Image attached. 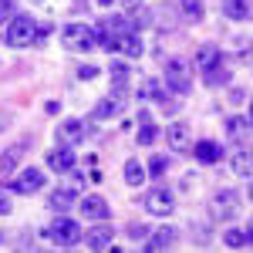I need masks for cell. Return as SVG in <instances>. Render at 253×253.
<instances>
[{
    "mask_svg": "<svg viewBox=\"0 0 253 253\" xmlns=\"http://www.w3.org/2000/svg\"><path fill=\"white\" fill-rule=\"evenodd\" d=\"M162 78H166V88H169V91H175V95H189V88H193V71H189V61L166 58Z\"/></svg>",
    "mask_w": 253,
    "mask_h": 253,
    "instance_id": "6da1fadb",
    "label": "cell"
},
{
    "mask_svg": "<svg viewBox=\"0 0 253 253\" xmlns=\"http://www.w3.org/2000/svg\"><path fill=\"white\" fill-rule=\"evenodd\" d=\"M61 47L71 51V54H88V51L95 47L91 27H84V24H64V27H61Z\"/></svg>",
    "mask_w": 253,
    "mask_h": 253,
    "instance_id": "7a4b0ae2",
    "label": "cell"
},
{
    "mask_svg": "<svg viewBox=\"0 0 253 253\" xmlns=\"http://www.w3.org/2000/svg\"><path fill=\"white\" fill-rule=\"evenodd\" d=\"M34 38H38V20L31 14H14L10 24H7V44L10 47H27V44H34Z\"/></svg>",
    "mask_w": 253,
    "mask_h": 253,
    "instance_id": "3957f363",
    "label": "cell"
},
{
    "mask_svg": "<svg viewBox=\"0 0 253 253\" xmlns=\"http://www.w3.org/2000/svg\"><path fill=\"white\" fill-rule=\"evenodd\" d=\"M47 240L54 247H75L81 243V223L71 216H54V223L47 226Z\"/></svg>",
    "mask_w": 253,
    "mask_h": 253,
    "instance_id": "277c9868",
    "label": "cell"
},
{
    "mask_svg": "<svg viewBox=\"0 0 253 253\" xmlns=\"http://www.w3.org/2000/svg\"><path fill=\"white\" fill-rule=\"evenodd\" d=\"M236 210H240V193L236 189H216V196L210 199V219L226 223L236 216Z\"/></svg>",
    "mask_w": 253,
    "mask_h": 253,
    "instance_id": "5b68a950",
    "label": "cell"
},
{
    "mask_svg": "<svg viewBox=\"0 0 253 253\" xmlns=\"http://www.w3.org/2000/svg\"><path fill=\"white\" fill-rule=\"evenodd\" d=\"M125 105H128V95H125V91H112V95L98 98L91 118H95V122H112V118H118L125 112Z\"/></svg>",
    "mask_w": 253,
    "mask_h": 253,
    "instance_id": "8992f818",
    "label": "cell"
},
{
    "mask_svg": "<svg viewBox=\"0 0 253 253\" xmlns=\"http://www.w3.org/2000/svg\"><path fill=\"white\" fill-rule=\"evenodd\" d=\"M88 138H91V125L81 122V118H71V122H64V125L58 128V142H61V145H68V149L84 145Z\"/></svg>",
    "mask_w": 253,
    "mask_h": 253,
    "instance_id": "52a82bcc",
    "label": "cell"
},
{
    "mask_svg": "<svg viewBox=\"0 0 253 253\" xmlns=\"http://www.w3.org/2000/svg\"><path fill=\"white\" fill-rule=\"evenodd\" d=\"M101 47L112 51V54H122V58H138V54H142L138 34H112V38L101 41Z\"/></svg>",
    "mask_w": 253,
    "mask_h": 253,
    "instance_id": "ba28073f",
    "label": "cell"
},
{
    "mask_svg": "<svg viewBox=\"0 0 253 253\" xmlns=\"http://www.w3.org/2000/svg\"><path fill=\"white\" fill-rule=\"evenodd\" d=\"M10 193H17V196H34L44 189V172L41 169H34V166H27L24 172H17V179L7 186Z\"/></svg>",
    "mask_w": 253,
    "mask_h": 253,
    "instance_id": "9c48e42d",
    "label": "cell"
},
{
    "mask_svg": "<svg viewBox=\"0 0 253 253\" xmlns=\"http://www.w3.org/2000/svg\"><path fill=\"white\" fill-rule=\"evenodd\" d=\"M44 162H47V169H51V172H58V175H68V172H75V169H78V156H75V149H68V145L51 149Z\"/></svg>",
    "mask_w": 253,
    "mask_h": 253,
    "instance_id": "30bf717a",
    "label": "cell"
},
{
    "mask_svg": "<svg viewBox=\"0 0 253 253\" xmlns=\"http://www.w3.org/2000/svg\"><path fill=\"white\" fill-rule=\"evenodd\" d=\"M145 210L152 216H169L175 210V196L166 189V186H159V189H149L145 193Z\"/></svg>",
    "mask_w": 253,
    "mask_h": 253,
    "instance_id": "8fae6325",
    "label": "cell"
},
{
    "mask_svg": "<svg viewBox=\"0 0 253 253\" xmlns=\"http://www.w3.org/2000/svg\"><path fill=\"white\" fill-rule=\"evenodd\" d=\"M81 240H84V247H88V250H112L115 230H112V223L98 219V226H95V230H88V233L81 236Z\"/></svg>",
    "mask_w": 253,
    "mask_h": 253,
    "instance_id": "7c38bea8",
    "label": "cell"
},
{
    "mask_svg": "<svg viewBox=\"0 0 253 253\" xmlns=\"http://www.w3.org/2000/svg\"><path fill=\"white\" fill-rule=\"evenodd\" d=\"M166 142H169L172 152H189V145H193V132H189V125H186V122H172V125L166 128Z\"/></svg>",
    "mask_w": 253,
    "mask_h": 253,
    "instance_id": "4fadbf2b",
    "label": "cell"
},
{
    "mask_svg": "<svg viewBox=\"0 0 253 253\" xmlns=\"http://www.w3.org/2000/svg\"><path fill=\"white\" fill-rule=\"evenodd\" d=\"M193 156L199 166H216V162H223V145L213 138H199L193 145Z\"/></svg>",
    "mask_w": 253,
    "mask_h": 253,
    "instance_id": "5bb4252c",
    "label": "cell"
},
{
    "mask_svg": "<svg viewBox=\"0 0 253 253\" xmlns=\"http://www.w3.org/2000/svg\"><path fill=\"white\" fill-rule=\"evenodd\" d=\"M179 233H175L172 226H159L156 233L149 236V243H145V250H172Z\"/></svg>",
    "mask_w": 253,
    "mask_h": 253,
    "instance_id": "9a60e30c",
    "label": "cell"
},
{
    "mask_svg": "<svg viewBox=\"0 0 253 253\" xmlns=\"http://www.w3.org/2000/svg\"><path fill=\"white\" fill-rule=\"evenodd\" d=\"M81 216H88V219H108V203L95 193L84 196L81 199Z\"/></svg>",
    "mask_w": 253,
    "mask_h": 253,
    "instance_id": "2e32d148",
    "label": "cell"
},
{
    "mask_svg": "<svg viewBox=\"0 0 253 253\" xmlns=\"http://www.w3.org/2000/svg\"><path fill=\"white\" fill-rule=\"evenodd\" d=\"M226 135L233 142H247L250 138V115H233L226 122Z\"/></svg>",
    "mask_w": 253,
    "mask_h": 253,
    "instance_id": "e0dca14e",
    "label": "cell"
},
{
    "mask_svg": "<svg viewBox=\"0 0 253 253\" xmlns=\"http://www.w3.org/2000/svg\"><path fill=\"white\" fill-rule=\"evenodd\" d=\"M250 223H247V226H243V230H226V233H223V243H226V247H230V250H247V247H250Z\"/></svg>",
    "mask_w": 253,
    "mask_h": 253,
    "instance_id": "ac0fdd59",
    "label": "cell"
},
{
    "mask_svg": "<svg viewBox=\"0 0 253 253\" xmlns=\"http://www.w3.org/2000/svg\"><path fill=\"white\" fill-rule=\"evenodd\" d=\"M108 78L115 81V91H125V88H128V81H132V68H128L125 61H115V64L108 68Z\"/></svg>",
    "mask_w": 253,
    "mask_h": 253,
    "instance_id": "d6986e66",
    "label": "cell"
},
{
    "mask_svg": "<svg viewBox=\"0 0 253 253\" xmlns=\"http://www.w3.org/2000/svg\"><path fill=\"white\" fill-rule=\"evenodd\" d=\"M230 169H233L236 175H243V179H250L253 166H250V149H236L233 159H230Z\"/></svg>",
    "mask_w": 253,
    "mask_h": 253,
    "instance_id": "ffe728a7",
    "label": "cell"
},
{
    "mask_svg": "<svg viewBox=\"0 0 253 253\" xmlns=\"http://www.w3.org/2000/svg\"><path fill=\"white\" fill-rule=\"evenodd\" d=\"M223 14L233 20H250V0H223Z\"/></svg>",
    "mask_w": 253,
    "mask_h": 253,
    "instance_id": "44dd1931",
    "label": "cell"
},
{
    "mask_svg": "<svg viewBox=\"0 0 253 253\" xmlns=\"http://www.w3.org/2000/svg\"><path fill=\"white\" fill-rule=\"evenodd\" d=\"M219 47H216V44H203V47H199V51H196V64H199V68H203V71H206V68H213V64H219Z\"/></svg>",
    "mask_w": 253,
    "mask_h": 253,
    "instance_id": "7402d4cb",
    "label": "cell"
},
{
    "mask_svg": "<svg viewBox=\"0 0 253 253\" xmlns=\"http://www.w3.org/2000/svg\"><path fill=\"white\" fill-rule=\"evenodd\" d=\"M203 78H206L210 88H219V84H226V81H230V68L219 61V64H213V68H206V71H203Z\"/></svg>",
    "mask_w": 253,
    "mask_h": 253,
    "instance_id": "603a6c76",
    "label": "cell"
},
{
    "mask_svg": "<svg viewBox=\"0 0 253 253\" xmlns=\"http://www.w3.org/2000/svg\"><path fill=\"white\" fill-rule=\"evenodd\" d=\"M75 199H78V193H75V189L61 186V189H54V193H51V210H58V213H64V210H68V206H71Z\"/></svg>",
    "mask_w": 253,
    "mask_h": 253,
    "instance_id": "cb8c5ba5",
    "label": "cell"
},
{
    "mask_svg": "<svg viewBox=\"0 0 253 253\" xmlns=\"http://www.w3.org/2000/svg\"><path fill=\"white\" fill-rule=\"evenodd\" d=\"M125 182H128L132 189H138V186L145 182V166L135 162V159H132V162H125Z\"/></svg>",
    "mask_w": 253,
    "mask_h": 253,
    "instance_id": "d4e9b609",
    "label": "cell"
},
{
    "mask_svg": "<svg viewBox=\"0 0 253 253\" xmlns=\"http://www.w3.org/2000/svg\"><path fill=\"white\" fill-rule=\"evenodd\" d=\"M24 149H27L24 142H20V145H10V149H7V152L0 156V172H10V169L17 166V159L24 156Z\"/></svg>",
    "mask_w": 253,
    "mask_h": 253,
    "instance_id": "484cf974",
    "label": "cell"
},
{
    "mask_svg": "<svg viewBox=\"0 0 253 253\" xmlns=\"http://www.w3.org/2000/svg\"><path fill=\"white\" fill-rule=\"evenodd\" d=\"M159 138V128L149 122V115H142V128H138V145H152Z\"/></svg>",
    "mask_w": 253,
    "mask_h": 253,
    "instance_id": "4316f807",
    "label": "cell"
},
{
    "mask_svg": "<svg viewBox=\"0 0 253 253\" xmlns=\"http://www.w3.org/2000/svg\"><path fill=\"white\" fill-rule=\"evenodd\" d=\"M166 169H169V159H166V156H152V159H149V166H145V175L162 179V175H166Z\"/></svg>",
    "mask_w": 253,
    "mask_h": 253,
    "instance_id": "83f0119b",
    "label": "cell"
},
{
    "mask_svg": "<svg viewBox=\"0 0 253 253\" xmlns=\"http://www.w3.org/2000/svg\"><path fill=\"white\" fill-rule=\"evenodd\" d=\"M162 88H166L162 81H156V78H145L142 84H138V98H156L159 91H162Z\"/></svg>",
    "mask_w": 253,
    "mask_h": 253,
    "instance_id": "f1b7e54d",
    "label": "cell"
},
{
    "mask_svg": "<svg viewBox=\"0 0 253 253\" xmlns=\"http://www.w3.org/2000/svg\"><path fill=\"white\" fill-rule=\"evenodd\" d=\"M182 14L189 20H203V0H182Z\"/></svg>",
    "mask_w": 253,
    "mask_h": 253,
    "instance_id": "f546056e",
    "label": "cell"
},
{
    "mask_svg": "<svg viewBox=\"0 0 253 253\" xmlns=\"http://www.w3.org/2000/svg\"><path fill=\"white\" fill-rule=\"evenodd\" d=\"M14 213V199H10V189L0 186V216H10Z\"/></svg>",
    "mask_w": 253,
    "mask_h": 253,
    "instance_id": "4dcf8cb0",
    "label": "cell"
},
{
    "mask_svg": "<svg viewBox=\"0 0 253 253\" xmlns=\"http://www.w3.org/2000/svg\"><path fill=\"white\" fill-rule=\"evenodd\" d=\"M156 105L162 108V112H166V115H172V112H175V101H172L169 95H166V88H162V91L156 95Z\"/></svg>",
    "mask_w": 253,
    "mask_h": 253,
    "instance_id": "1f68e13d",
    "label": "cell"
},
{
    "mask_svg": "<svg viewBox=\"0 0 253 253\" xmlns=\"http://www.w3.org/2000/svg\"><path fill=\"white\" fill-rule=\"evenodd\" d=\"M14 17V0H0V20Z\"/></svg>",
    "mask_w": 253,
    "mask_h": 253,
    "instance_id": "d6a6232c",
    "label": "cell"
},
{
    "mask_svg": "<svg viewBox=\"0 0 253 253\" xmlns=\"http://www.w3.org/2000/svg\"><path fill=\"white\" fill-rule=\"evenodd\" d=\"M78 78H98V68H95V64H81Z\"/></svg>",
    "mask_w": 253,
    "mask_h": 253,
    "instance_id": "836d02e7",
    "label": "cell"
},
{
    "mask_svg": "<svg viewBox=\"0 0 253 253\" xmlns=\"http://www.w3.org/2000/svg\"><path fill=\"white\" fill-rule=\"evenodd\" d=\"M128 236H132V240H142V236H145V226H142V223H132V226H128Z\"/></svg>",
    "mask_w": 253,
    "mask_h": 253,
    "instance_id": "e575fe53",
    "label": "cell"
},
{
    "mask_svg": "<svg viewBox=\"0 0 253 253\" xmlns=\"http://www.w3.org/2000/svg\"><path fill=\"white\" fill-rule=\"evenodd\" d=\"M122 3H125L128 10H138V7H142V0H122Z\"/></svg>",
    "mask_w": 253,
    "mask_h": 253,
    "instance_id": "d590c367",
    "label": "cell"
},
{
    "mask_svg": "<svg viewBox=\"0 0 253 253\" xmlns=\"http://www.w3.org/2000/svg\"><path fill=\"white\" fill-rule=\"evenodd\" d=\"M98 3H101V7H112V3H115V0H98Z\"/></svg>",
    "mask_w": 253,
    "mask_h": 253,
    "instance_id": "8d00e7d4",
    "label": "cell"
},
{
    "mask_svg": "<svg viewBox=\"0 0 253 253\" xmlns=\"http://www.w3.org/2000/svg\"><path fill=\"white\" fill-rule=\"evenodd\" d=\"M38 3H44V0H38Z\"/></svg>",
    "mask_w": 253,
    "mask_h": 253,
    "instance_id": "74e56055",
    "label": "cell"
}]
</instances>
